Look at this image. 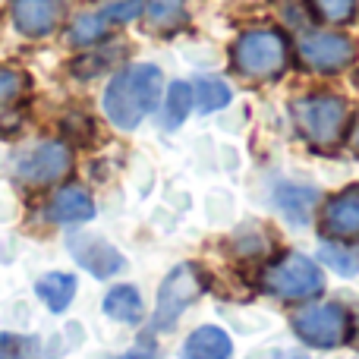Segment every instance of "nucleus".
Returning a JSON list of instances; mask_svg holds the SVG:
<instances>
[{"label": "nucleus", "mask_w": 359, "mask_h": 359, "mask_svg": "<svg viewBox=\"0 0 359 359\" xmlns=\"http://www.w3.org/2000/svg\"><path fill=\"white\" fill-rule=\"evenodd\" d=\"M161 88H164V79H161V69L158 67H149V63L130 67L114 76L111 86H107L104 114L120 130H136L151 114V107L158 104Z\"/></svg>", "instance_id": "nucleus-1"}, {"label": "nucleus", "mask_w": 359, "mask_h": 359, "mask_svg": "<svg viewBox=\"0 0 359 359\" xmlns=\"http://www.w3.org/2000/svg\"><path fill=\"white\" fill-rule=\"evenodd\" d=\"M347 114V101L337 95H309L293 104V120L299 133L322 151H331L344 139Z\"/></svg>", "instance_id": "nucleus-2"}, {"label": "nucleus", "mask_w": 359, "mask_h": 359, "mask_svg": "<svg viewBox=\"0 0 359 359\" xmlns=\"http://www.w3.org/2000/svg\"><path fill=\"white\" fill-rule=\"evenodd\" d=\"M233 67L249 79H274L287 67V41L274 29L243 32L233 41Z\"/></svg>", "instance_id": "nucleus-3"}, {"label": "nucleus", "mask_w": 359, "mask_h": 359, "mask_svg": "<svg viewBox=\"0 0 359 359\" xmlns=\"http://www.w3.org/2000/svg\"><path fill=\"white\" fill-rule=\"evenodd\" d=\"M262 287L280 299H309V297H316V293H322L325 278L312 259H306V255H299V252H290L265 268Z\"/></svg>", "instance_id": "nucleus-4"}, {"label": "nucleus", "mask_w": 359, "mask_h": 359, "mask_svg": "<svg viewBox=\"0 0 359 359\" xmlns=\"http://www.w3.org/2000/svg\"><path fill=\"white\" fill-rule=\"evenodd\" d=\"M293 331L309 347L331 350V347H341L350 337V316H347V309H341L334 303L309 306V309H299L293 316Z\"/></svg>", "instance_id": "nucleus-5"}, {"label": "nucleus", "mask_w": 359, "mask_h": 359, "mask_svg": "<svg viewBox=\"0 0 359 359\" xmlns=\"http://www.w3.org/2000/svg\"><path fill=\"white\" fill-rule=\"evenodd\" d=\"M205 290V280L196 265H177L174 271L164 278L161 290H158V312H155V328H170L189 303H196L198 293Z\"/></svg>", "instance_id": "nucleus-6"}, {"label": "nucleus", "mask_w": 359, "mask_h": 359, "mask_svg": "<svg viewBox=\"0 0 359 359\" xmlns=\"http://www.w3.org/2000/svg\"><path fill=\"white\" fill-rule=\"evenodd\" d=\"M299 57L306 67L318 69V73H337L347 69L356 60V44L347 35H334V32H318L299 41Z\"/></svg>", "instance_id": "nucleus-7"}, {"label": "nucleus", "mask_w": 359, "mask_h": 359, "mask_svg": "<svg viewBox=\"0 0 359 359\" xmlns=\"http://www.w3.org/2000/svg\"><path fill=\"white\" fill-rule=\"evenodd\" d=\"M73 168V155L63 142H44L32 151L29 158H22L19 164V177L32 186H48L63 180Z\"/></svg>", "instance_id": "nucleus-8"}, {"label": "nucleus", "mask_w": 359, "mask_h": 359, "mask_svg": "<svg viewBox=\"0 0 359 359\" xmlns=\"http://www.w3.org/2000/svg\"><path fill=\"white\" fill-rule=\"evenodd\" d=\"M318 227L328 240H359V186H350L328 198Z\"/></svg>", "instance_id": "nucleus-9"}, {"label": "nucleus", "mask_w": 359, "mask_h": 359, "mask_svg": "<svg viewBox=\"0 0 359 359\" xmlns=\"http://www.w3.org/2000/svg\"><path fill=\"white\" fill-rule=\"evenodd\" d=\"M69 252L86 271H92L95 278H114L123 268V255L111 246L107 240L95 233H73L69 236Z\"/></svg>", "instance_id": "nucleus-10"}, {"label": "nucleus", "mask_w": 359, "mask_h": 359, "mask_svg": "<svg viewBox=\"0 0 359 359\" xmlns=\"http://www.w3.org/2000/svg\"><path fill=\"white\" fill-rule=\"evenodd\" d=\"M67 0H16L13 4V22L22 35L44 38L60 25Z\"/></svg>", "instance_id": "nucleus-11"}, {"label": "nucleus", "mask_w": 359, "mask_h": 359, "mask_svg": "<svg viewBox=\"0 0 359 359\" xmlns=\"http://www.w3.org/2000/svg\"><path fill=\"white\" fill-rule=\"evenodd\" d=\"M95 215V202L79 186H63L48 205V217L57 224H79Z\"/></svg>", "instance_id": "nucleus-12"}, {"label": "nucleus", "mask_w": 359, "mask_h": 359, "mask_svg": "<svg viewBox=\"0 0 359 359\" xmlns=\"http://www.w3.org/2000/svg\"><path fill=\"white\" fill-rule=\"evenodd\" d=\"M233 356V344L215 325L192 331L189 341L183 344V359H230Z\"/></svg>", "instance_id": "nucleus-13"}, {"label": "nucleus", "mask_w": 359, "mask_h": 359, "mask_svg": "<svg viewBox=\"0 0 359 359\" xmlns=\"http://www.w3.org/2000/svg\"><path fill=\"white\" fill-rule=\"evenodd\" d=\"M35 293L44 299V306L50 312H63L76 297V278L63 271H50L35 284Z\"/></svg>", "instance_id": "nucleus-14"}, {"label": "nucleus", "mask_w": 359, "mask_h": 359, "mask_svg": "<svg viewBox=\"0 0 359 359\" xmlns=\"http://www.w3.org/2000/svg\"><path fill=\"white\" fill-rule=\"evenodd\" d=\"M104 312L117 322H139L142 318V297H139L136 287H114L104 297Z\"/></svg>", "instance_id": "nucleus-15"}, {"label": "nucleus", "mask_w": 359, "mask_h": 359, "mask_svg": "<svg viewBox=\"0 0 359 359\" xmlns=\"http://www.w3.org/2000/svg\"><path fill=\"white\" fill-rule=\"evenodd\" d=\"M189 104H192V88L186 82H174L168 88V101H164V126L177 130L189 117Z\"/></svg>", "instance_id": "nucleus-16"}, {"label": "nucleus", "mask_w": 359, "mask_h": 359, "mask_svg": "<svg viewBox=\"0 0 359 359\" xmlns=\"http://www.w3.org/2000/svg\"><path fill=\"white\" fill-rule=\"evenodd\" d=\"M278 202H280V208H284L287 217H293V221H306L312 202H316V192L299 189V186H284V189L278 192Z\"/></svg>", "instance_id": "nucleus-17"}, {"label": "nucleus", "mask_w": 359, "mask_h": 359, "mask_svg": "<svg viewBox=\"0 0 359 359\" xmlns=\"http://www.w3.org/2000/svg\"><path fill=\"white\" fill-rule=\"evenodd\" d=\"M196 95H198V111H205V114L221 111L230 101V88L221 79H198Z\"/></svg>", "instance_id": "nucleus-18"}, {"label": "nucleus", "mask_w": 359, "mask_h": 359, "mask_svg": "<svg viewBox=\"0 0 359 359\" xmlns=\"http://www.w3.org/2000/svg\"><path fill=\"white\" fill-rule=\"evenodd\" d=\"M107 19H104V13H95V16H79L73 22V29H69V38H73L76 44H92V41H98L101 35L107 32Z\"/></svg>", "instance_id": "nucleus-19"}, {"label": "nucleus", "mask_w": 359, "mask_h": 359, "mask_svg": "<svg viewBox=\"0 0 359 359\" xmlns=\"http://www.w3.org/2000/svg\"><path fill=\"white\" fill-rule=\"evenodd\" d=\"M312 6L328 22H350L356 16V0H312Z\"/></svg>", "instance_id": "nucleus-20"}, {"label": "nucleus", "mask_w": 359, "mask_h": 359, "mask_svg": "<svg viewBox=\"0 0 359 359\" xmlns=\"http://www.w3.org/2000/svg\"><path fill=\"white\" fill-rule=\"evenodd\" d=\"M25 92V76L19 69H0V111Z\"/></svg>", "instance_id": "nucleus-21"}, {"label": "nucleus", "mask_w": 359, "mask_h": 359, "mask_svg": "<svg viewBox=\"0 0 359 359\" xmlns=\"http://www.w3.org/2000/svg\"><path fill=\"white\" fill-rule=\"evenodd\" d=\"M322 259L328 262L334 271H341V274H353L359 271V262H356V255L353 252H347V249H337V246H322Z\"/></svg>", "instance_id": "nucleus-22"}, {"label": "nucleus", "mask_w": 359, "mask_h": 359, "mask_svg": "<svg viewBox=\"0 0 359 359\" xmlns=\"http://www.w3.org/2000/svg\"><path fill=\"white\" fill-rule=\"evenodd\" d=\"M183 10V0H151L149 4V16L155 25H170Z\"/></svg>", "instance_id": "nucleus-23"}, {"label": "nucleus", "mask_w": 359, "mask_h": 359, "mask_svg": "<svg viewBox=\"0 0 359 359\" xmlns=\"http://www.w3.org/2000/svg\"><path fill=\"white\" fill-rule=\"evenodd\" d=\"M142 13V0H123V4H114L104 10V19L107 22H130Z\"/></svg>", "instance_id": "nucleus-24"}, {"label": "nucleus", "mask_w": 359, "mask_h": 359, "mask_svg": "<svg viewBox=\"0 0 359 359\" xmlns=\"http://www.w3.org/2000/svg\"><path fill=\"white\" fill-rule=\"evenodd\" d=\"M32 350V341L19 334H4L0 337V359H25V353Z\"/></svg>", "instance_id": "nucleus-25"}, {"label": "nucleus", "mask_w": 359, "mask_h": 359, "mask_svg": "<svg viewBox=\"0 0 359 359\" xmlns=\"http://www.w3.org/2000/svg\"><path fill=\"white\" fill-rule=\"evenodd\" d=\"M350 145H353V151H359V123H356V130H353V139H350Z\"/></svg>", "instance_id": "nucleus-26"}, {"label": "nucleus", "mask_w": 359, "mask_h": 359, "mask_svg": "<svg viewBox=\"0 0 359 359\" xmlns=\"http://www.w3.org/2000/svg\"><path fill=\"white\" fill-rule=\"evenodd\" d=\"M117 359H151L149 353H126V356H117Z\"/></svg>", "instance_id": "nucleus-27"}, {"label": "nucleus", "mask_w": 359, "mask_h": 359, "mask_svg": "<svg viewBox=\"0 0 359 359\" xmlns=\"http://www.w3.org/2000/svg\"><path fill=\"white\" fill-rule=\"evenodd\" d=\"M356 347H359V337H356Z\"/></svg>", "instance_id": "nucleus-28"}]
</instances>
